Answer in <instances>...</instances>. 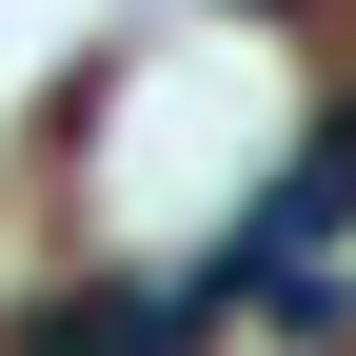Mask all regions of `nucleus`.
<instances>
[{"label": "nucleus", "mask_w": 356, "mask_h": 356, "mask_svg": "<svg viewBox=\"0 0 356 356\" xmlns=\"http://www.w3.org/2000/svg\"><path fill=\"white\" fill-rule=\"evenodd\" d=\"M178 337H198V277H79L20 317V356H178Z\"/></svg>", "instance_id": "f257e3e1"}]
</instances>
